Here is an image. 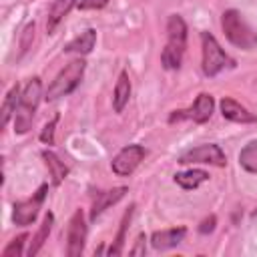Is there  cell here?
I'll list each match as a JSON object with an SVG mask.
<instances>
[{"label": "cell", "instance_id": "obj_1", "mask_svg": "<svg viewBox=\"0 0 257 257\" xmlns=\"http://www.w3.org/2000/svg\"><path fill=\"white\" fill-rule=\"evenodd\" d=\"M187 48V24L183 16L171 14L167 20V44L161 54V62L167 70H177L183 62Z\"/></svg>", "mask_w": 257, "mask_h": 257}, {"label": "cell", "instance_id": "obj_2", "mask_svg": "<svg viewBox=\"0 0 257 257\" xmlns=\"http://www.w3.org/2000/svg\"><path fill=\"white\" fill-rule=\"evenodd\" d=\"M40 98H42V82L38 76H32L20 92V100H18V106L14 112V133L16 135H24L30 131L34 112L40 104Z\"/></svg>", "mask_w": 257, "mask_h": 257}, {"label": "cell", "instance_id": "obj_3", "mask_svg": "<svg viewBox=\"0 0 257 257\" xmlns=\"http://www.w3.org/2000/svg\"><path fill=\"white\" fill-rule=\"evenodd\" d=\"M221 28L233 46L241 50H253L257 46V32L249 26L239 10H225L221 16Z\"/></svg>", "mask_w": 257, "mask_h": 257}, {"label": "cell", "instance_id": "obj_4", "mask_svg": "<svg viewBox=\"0 0 257 257\" xmlns=\"http://www.w3.org/2000/svg\"><path fill=\"white\" fill-rule=\"evenodd\" d=\"M201 68L203 74L213 78L227 68H235V60L221 48L217 38L209 32H201Z\"/></svg>", "mask_w": 257, "mask_h": 257}, {"label": "cell", "instance_id": "obj_5", "mask_svg": "<svg viewBox=\"0 0 257 257\" xmlns=\"http://www.w3.org/2000/svg\"><path fill=\"white\" fill-rule=\"evenodd\" d=\"M84 68H86V62L82 58H76L72 62H68L56 76L54 80L48 84L46 92H44V98L46 100H58L62 96H68L82 80L84 76Z\"/></svg>", "mask_w": 257, "mask_h": 257}, {"label": "cell", "instance_id": "obj_6", "mask_svg": "<svg viewBox=\"0 0 257 257\" xmlns=\"http://www.w3.org/2000/svg\"><path fill=\"white\" fill-rule=\"evenodd\" d=\"M181 165H213V167H225L227 159L225 153L221 151L219 145L215 143H205L199 147H193L189 151H185L179 157Z\"/></svg>", "mask_w": 257, "mask_h": 257}, {"label": "cell", "instance_id": "obj_7", "mask_svg": "<svg viewBox=\"0 0 257 257\" xmlns=\"http://www.w3.org/2000/svg\"><path fill=\"white\" fill-rule=\"evenodd\" d=\"M215 108V98L207 92H201L195 102L189 108H181V110H173L169 116V122H177V120H193L197 124H203L211 118Z\"/></svg>", "mask_w": 257, "mask_h": 257}, {"label": "cell", "instance_id": "obj_8", "mask_svg": "<svg viewBox=\"0 0 257 257\" xmlns=\"http://www.w3.org/2000/svg\"><path fill=\"white\" fill-rule=\"evenodd\" d=\"M46 191H48V187L42 185L32 197L14 203V209H12V221H14L16 225H20V227H26V225L34 223V219L38 217L40 207H42V203H44Z\"/></svg>", "mask_w": 257, "mask_h": 257}, {"label": "cell", "instance_id": "obj_9", "mask_svg": "<svg viewBox=\"0 0 257 257\" xmlns=\"http://www.w3.org/2000/svg\"><path fill=\"white\" fill-rule=\"evenodd\" d=\"M145 157H147L145 147H141V145H126V147H122L116 153V157L110 163V169L118 177H128V175L135 173V169L141 165V161Z\"/></svg>", "mask_w": 257, "mask_h": 257}, {"label": "cell", "instance_id": "obj_10", "mask_svg": "<svg viewBox=\"0 0 257 257\" xmlns=\"http://www.w3.org/2000/svg\"><path fill=\"white\" fill-rule=\"evenodd\" d=\"M86 241V221L82 209H76L68 221V233H66V255L78 257L84 249Z\"/></svg>", "mask_w": 257, "mask_h": 257}, {"label": "cell", "instance_id": "obj_11", "mask_svg": "<svg viewBox=\"0 0 257 257\" xmlns=\"http://www.w3.org/2000/svg\"><path fill=\"white\" fill-rule=\"evenodd\" d=\"M219 108H221L223 118H227L231 122H239V124H253V122H257V114H253L249 108H245L241 102H237V100H233L229 96L221 98Z\"/></svg>", "mask_w": 257, "mask_h": 257}, {"label": "cell", "instance_id": "obj_12", "mask_svg": "<svg viewBox=\"0 0 257 257\" xmlns=\"http://www.w3.org/2000/svg\"><path fill=\"white\" fill-rule=\"evenodd\" d=\"M187 235V229L185 227H173V229H163V231H155L151 235V245L157 249V251H167V249H173L177 247Z\"/></svg>", "mask_w": 257, "mask_h": 257}, {"label": "cell", "instance_id": "obj_13", "mask_svg": "<svg viewBox=\"0 0 257 257\" xmlns=\"http://www.w3.org/2000/svg\"><path fill=\"white\" fill-rule=\"evenodd\" d=\"M126 187H114V189H108V191H102L96 195L94 203H92V209H90V219H96L102 211H106L108 207H112L114 203H118L124 195H126Z\"/></svg>", "mask_w": 257, "mask_h": 257}, {"label": "cell", "instance_id": "obj_14", "mask_svg": "<svg viewBox=\"0 0 257 257\" xmlns=\"http://www.w3.org/2000/svg\"><path fill=\"white\" fill-rule=\"evenodd\" d=\"M78 4V0H54L48 8V16H46V32L52 34L56 30V26L68 16V12Z\"/></svg>", "mask_w": 257, "mask_h": 257}, {"label": "cell", "instance_id": "obj_15", "mask_svg": "<svg viewBox=\"0 0 257 257\" xmlns=\"http://www.w3.org/2000/svg\"><path fill=\"white\" fill-rule=\"evenodd\" d=\"M94 44H96V30L94 28H86L84 32H80L74 40H70L64 46V52H74V54L84 56V54L92 52Z\"/></svg>", "mask_w": 257, "mask_h": 257}, {"label": "cell", "instance_id": "obj_16", "mask_svg": "<svg viewBox=\"0 0 257 257\" xmlns=\"http://www.w3.org/2000/svg\"><path fill=\"white\" fill-rule=\"evenodd\" d=\"M131 98V78L128 74L122 70L118 74V80L114 84V94H112V106H114V112H122L126 102Z\"/></svg>", "mask_w": 257, "mask_h": 257}, {"label": "cell", "instance_id": "obj_17", "mask_svg": "<svg viewBox=\"0 0 257 257\" xmlns=\"http://www.w3.org/2000/svg\"><path fill=\"white\" fill-rule=\"evenodd\" d=\"M205 181H209V173L201 171V169H189V171H183V173L175 175V183L179 187H183L185 191H193Z\"/></svg>", "mask_w": 257, "mask_h": 257}, {"label": "cell", "instance_id": "obj_18", "mask_svg": "<svg viewBox=\"0 0 257 257\" xmlns=\"http://www.w3.org/2000/svg\"><path fill=\"white\" fill-rule=\"evenodd\" d=\"M42 159H44V163H46V167H48V171H50L52 183H54V185H60V183L66 179V175H68V167H66L52 151H42Z\"/></svg>", "mask_w": 257, "mask_h": 257}, {"label": "cell", "instance_id": "obj_19", "mask_svg": "<svg viewBox=\"0 0 257 257\" xmlns=\"http://www.w3.org/2000/svg\"><path fill=\"white\" fill-rule=\"evenodd\" d=\"M52 223H54V215H52V213H46L44 219H42V223H40V229L36 231V235H34L32 241H30V247H28V255H30V257H34V255L40 251V247L44 245V241L48 239L50 229H52Z\"/></svg>", "mask_w": 257, "mask_h": 257}, {"label": "cell", "instance_id": "obj_20", "mask_svg": "<svg viewBox=\"0 0 257 257\" xmlns=\"http://www.w3.org/2000/svg\"><path fill=\"white\" fill-rule=\"evenodd\" d=\"M239 165L247 173H257V139L249 141L239 153Z\"/></svg>", "mask_w": 257, "mask_h": 257}, {"label": "cell", "instance_id": "obj_21", "mask_svg": "<svg viewBox=\"0 0 257 257\" xmlns=\"http://www.w3.org/2000/svg\"><path fill=\"white\" fill-rule=\"evenodd\" d=\"M18 100H20V88H18V84H14L8 90V94H6L4 102H2V126H6L10 122V118L14 116L16 106H18Z\"/></svg>", "mask_w": 257, "mask_h": 257}, {"label": "cell", "instance_id": "obj_22", "mask_svg": "<svg viewBox=\"0 0 257 257\" xmlns=\"http://www.w3.org/2000/svg\"><path fill=\"white\" fill-rule=\"evenodd\" d=\"M133 211H135V205L128 207V211L122 215V221H120V227H118V235L114 239V243L110 245L108 249V255H120L122 253V245H124V235H126V229H128V223L133 219Z\"/></svg>", "mask_w": 257, "mask_h": 257}, {"label": "cell", "instance_id": "obj_23", "mask_svg": "<svg viewBox=\"0 0 257 257\" xmlns=\"http://www.w3.org/2000/svg\"><path fill=\"white\" fill-rule=\"evenodd\" d=\"M26 239H28V235H26V233H22V235L14 237V239L4 247L2 255H4V257H18V255H22V245L26 243Z\"/></svg>", "mask_w": 257, "mask_h": 257}, {"label": "cell", "instance_id": "obj_24", "mask_svg": "<svg viewBox=\"0 0 257 257\" xmlns=\"http://www.w3.org/2000/svg\"><path fill=\"white\" fill-rule=\"evenodd\" d=\"M56 122H58V114H56L54 118H50V120L44 124L42 133H40V141H42L44 145H52V143H54V126H56Z\"/></svg>", "mask_w": 257, "mask_h": 257}, {"label": "cell", "instance_id": "obj_25", "mask_svg": "<svg viewBox=\"0 0 257 257\" xmlns=\"http://www.w3.org/2000/svg\"><path fill=\"white\" fill-rule=\"evenodd\" d=\"M106 2L108 0H78V8L80 10H100V8H104L106 6Z\"/></svg>", "mask_w": 257, "mask_h": 257}, {"label": "cell", "instance_id": "obj_26", "mask_svg": "<svg viewBox=\"0 0 257 257\" xmlns=\"http://www.w3.org/2000/svg\"><path fill=\"white\" fill-rule=\"evenodd\" d=\"M145 241H147V237H145V233H141V235L137 237V241H135V247H133L128 253H131V255H145V251H147Z\"/></svg>", "mask_w": 257, "mask_h": 257}, {"label": "cell", "instance_id": "obj_27", "mask_svg": "<svg viewBox=\"0 0 257 257\" xmlns=\"http://www.w3.org/2000/svg\"><path fill=\"white\" fill-rule=\"evenodd\" d=\"M215 223H217V219H215V215H211V217H207L203 223H201V227H199V233H203V235H207V233H211L213 229H215Z\"/></svg>", "mask_w": 257, "mask_h": 257}]
</instances>
